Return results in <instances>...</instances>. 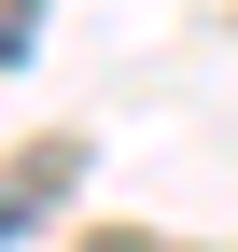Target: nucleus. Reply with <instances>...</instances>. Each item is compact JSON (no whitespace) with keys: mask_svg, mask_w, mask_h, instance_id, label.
<instances>
[{"mask_svg":"<svg viewBox=\"0 0 238 252\" xmlns=\"http://www.w3.org/2000/svg\"><path fill=\"white\" fill-rule=\"evenodd\" d=\"M28 42H42V0H0V70H14Z\"/></svg>","mask_w":238,"mask_h":252,"instance_id":"1","label":"nucleus"}]
</instances>
